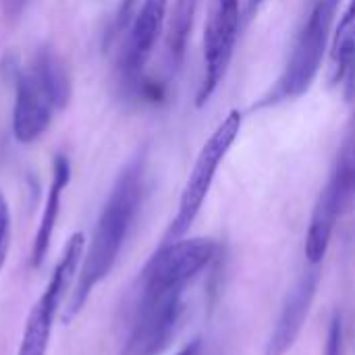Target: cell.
<instances>
[{
	"mask_svg": "<svg viewBox=\"0 0 355 355\" xmlns=\"http://www.w3.org/2000/svg\"><path fill=\"white\" fill-rule=\"evenodd\" d=\"M318 283H320V268L314 264H310V268L297 275L293 287L287 291L283 300L281 312L266 341L264 355H285L287 352H291L314 304Z\"/></svg>",
	"mask_w": 355,
	"mask_h": 355,
	"instance_id": "obj_11",
	"label": "cell"
},
{
	"mask_svg": "<svg viewBox=\"0 0 355 355\" xmlns=\"http://www.w3.org/2000/svg\"><path fill=\"white\" fill-rule=\"evenodd\" d=\"M329 83L345 100L355 96V0H347L329 48Z\"/></svg>",
	"mask_w": 355,
	"mask_h": 355,
	"instance_id": "obj_12",
	"label": "cell"
},
{
	"mask_svg": "<svg viewBox=\"0 0 355 355\" xmlns=\"http://www.w3.org/2000/svg\"><path fill=\"white\" fill-rule=\"evenodd\" d=\"M241 127H243V114L239 110H231L218 123V127L210 133V137L202 146V150L191 166V173H189L185 187L181 191V198H179L177 212L166 229L162 243L183 239L189 233V229L193 227L196 218L200 216V212L208 200V193L212 189L214 177H216L223 160L227 158L231 146L235 144V139L241 133Z\"/></svg>",
	"mask_w": 355,
	"mask_h": 355,
	"instance_id": "obj_5",
	"label": "cell"
},
{
	"mask_svg": "<svg viewBox=\"0 0 355 355\" xmlns=\"http://www.w3.org/2000/svg\"><path fill=\"white\" fill-rule=\"evenodd\" d=\"M355 198V123L345 135L331 175L314 204L306 233L308 264L320 266L329 254L335 229Z\"/></svg>",
	"mask_w": 355,
	"mask_h": 355,
	"instance_id": "obj_6",
	"label": "cell"
},
{
	"mask_svg": "<svg viewBox=\"0 0 355 355\" xmlns=\"http://www.w3.org/2000/svg\"><path fill=\"white\" fill-rule=\"evenodd\" d=\"M85 256V237L83 233H73L64 245V252L44 289L40 300L33 304V308L27 314L21 343L17 355H46L54 318L58 314V308L69 293L73 279L79 275L81 262Z\"/></svg>",
	"mask_w": 355,
	"mask_h": 355,
	"instance_id": "obj_7",
	"label": "cell"
},
{
	"mask_svg": "<svg viewBox=\"0 0 355 355\" xmlns=\"http://www.w3.org/2000/svg\"><path fill=\"white\" fill-rule=\"evenodd\" d=\"M168 0H141L119 56V73L129 89L144 87V69L162 35Z\"/></svg>",
	"mask_w": 355,
	"mask_h": 355,
	"instance_id": "obj_10",
	"label": "cell"
},
{
	"mask_svg": "<svg viewBox=\"0 0 355 355\" xmlns=\"http://www.w3.org/2000/svg\"><path fill=\"white\" fill-rule=\"evenodd\" d=\"M202 352H204L202 339H193V341H189L177 355H202Z\"/></svg>",
	"mask_w": 355,
	"mask_h": 355,
	"instance_id": "obj_18",
	"label": "cell"
},
{
	"mask_svg": "<svg viewBox=\"0 0 355 355\" xmlns=\"http://www.w3.org/2000/svg\"><path fill=\"white\" fill-rule=\"evenodd\" d=\"M241 27V0H210L204 27V77L196 106H204L223 83L235 54Z\"/></svg>",
	"mask_w": 355,
	"mask_h": 355,
	"instance_id": "obj_9",
	"label": "cell"
},
{
	"mask_svg": "<svg viewBox=\"0 0 355 355\" xmlns=\"http://www.w3.org/2000/svg\"><path fill=\"white\" fill-rule=\"evenodd\" d=\"M264 2H266V0H248V4H245V21L254 19L256 12L260 10V6H262Z\"/></svg>",
	"mask_w": 355,
	"mask_h": 355,
	"instance_id": "obj_19",
	"label": "cell"
},
{
	"mask_svg": "<svg viewBox=\"0 0 355 355\" xmlns=\"http://www.w3.org/2000/svg\"><path fill=\"white\" fill-rule=\"evenodd\" d=\"M198 0H175L168 15V31H166V56L171 69H179L185 56L187 40L191 35L193 19H196Z\"/></svg>",
	"mask_w": 355,
	"mask_h": 355,
	"instance_id": "obj_14",
	"label": "cell"
},
{
	"mask_svg": "<svg viewBox=\"0 0 355 355\" xmlns=\"http://www.w3.org/2000/svg\"><path fill=\"white\" fill-rule=\"evenodd\" d=\"M343 339H345L343 316L335 312L329 322V333H327V343H324L322 355H343Z\"/></svg>",
	"mask_w": 355,
	"mask_h": 355,
	"instance_id": "obj_16",
	"label": "cell"
},
{
	"mask_svg": "<svg viewBox=\"0 0 355 355\" xmlns=\"http://www.w3.org/2000/svg\"><path fill=\"white\" fill-rule=\"evenodd\" d=\"M146 193V154H135L116 177L110 196L96 223L89 248L83 256L77 283L64 306L62 322L69 324L87 304L92 291L114 268L129 233L137 220Z\"/></svg>",
	"mask_w": 355,
	"mask_h": 355,
	"instance_id": "obj_1",
	"label": "cell"
},
{
	"mask_svg": "<svg viewBox=\"0 0 355 355\" xmlns=\"http://www.w3.org/2000/svg\"><path fill=\"white\" fill-rule=\"evenodd\" d=\"M8 245H10V210H8V202L0 189V272L4 268V262L8 256Z\"/></svg>",
	"mask_w": 355,
	"mask_h": 355,
	"instance_id": "obj_17",
	"label": "cell"
},
{
	"mask_svg": "<svg viewBox=\"0 0 355 355\" xmlns=\"http://www.w3.org/2000/svg\"><path fill=\"white\" fill-rule=\"evenodd\" d=\"M71 96L69 75L52 50H40L17 77L12 135L19 144H33L52 123V114L60 110Z\"/></svg>",
	"mask_w": 355,
	"mask_h": 355,
	"instance_id": "obj_3",
	"label": "cell"
},
{
	"mask_svg": "<svg viewBox=\"0 0 355 355\" xmlns=\"http://www.w3.org/2000/svg\"><path fill=\"white\" fill-rule=\"evenodd\" d=\"M220 254V243L210 237L177 239L162 243L146 262L139 275V287H177L189 289Z\"/></svg>",
	"mask_w": 355,
	"mask_h": 355,
	"instance_id": "obj_8",
	"label": "cell"
},
{
	"mask_svg": "<svg viewBox=\"0 0 355 355\" xmlns=\"http://www.w3.org/2000/svg\"><path fill=\"white\" fill-rule=\"evenodd\" d=\"M187 291L177 287H137V304L119 355H162L181 331Z\"/></svg>",
	"mask_w": 355,
	"mask_h": 355,
	"instance_id": "obj_4",
	"label": "cell"
},
{
	"mask_svg": "<svg viewBox=\"0 0 355 355\" xmlns=\"http://www.w3.org/2000/svg\"><path fill=\"white\" fill-rule=\"evenodd\" d=\"M339 4L341 0H316L293 42L291 54L281 75L270 85V89L260 96L258 102H254L252 110H264L281 106L285 102H293L312 87L333 40L331 31Z\"/></svg>",
	"mask_w": 355,
	"mask_h": 355,
	"instance_id": "obj_2",
	"label": "cell"
},
{
	"mask_svg": "<svg viewBox=\"0 0 355 355\" xmlns=\"http://www.w3.org/2000/svg\"><path fill=\"white\" fill-rule=\"evenodd\" d=\"M71 181V164L69 158L64 154H58L54 158V168H52V181L48 187V196H46V204L42 210V218L35 231V239H33V248H31V266L40 268L48 256L50 243H52V235L58 223V214H60V200L62 193L67 189Z\"/></svg>",
	"mask_w": 355,
	"mask_h": 355,
	"instance_id": "obj_13",
	"label": "cell"
},
{
	"mask_svg": "<svg viewBox=\"0 0 355 355\" xmlns=\"http://www.w3.org/2000/svg\"><path fill=\"white\" fill-rule=\"evenodd\" d=\"M139 4H141V0H121V6H119V10L114 15V23H112L110 33H108V40H116V37L127 33L133 17L139 10Z\"/></svg>",
	"mask_w": 355,
	"mask_h": 355,
	"instance_id": "obj_15",
	"label": "cell"
}]
</instances>
